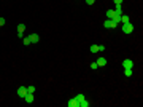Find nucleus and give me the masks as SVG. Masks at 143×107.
<instances>
[{"label": "nucleus", "instance_id": "obj_3", "mask_svg": "<svg viewBox=\"0 0 143 107\" xmlns=\"http://www.w3.org/2000/svg\"><path fill=\"white\" fill-rule=\"evenodd\" d=\"M122 67H124V69H132V67H134V61H132V59H124V61H122Z\"/></svg>", "mask_w": 143, "mask_h": 107}, {"label": "nucleus", "instance_id": "obj_18", "mask_svg": "<svg viewBox=\"0 0 143 107\" xmlns=\"http://www.w3.org/2000/svg\"><path fill=\"white\" fill-rule=\"evenodd\" d=\"M27 91H29V93H35V86H34V85L27 86Z\"/></svg>", "mask_w": 143, "mask_h": 107}, {"label": "nucleus", "instance_id": "obj_10", "mask_svg": "<svg viewBox=\"0 0 143 107\" xmlns=\"http://www.w3.org/2000/svg\"><path fill=\"white\" fill-rule=\"evenodd\" d=\"M126 23H130L127 15H121V24H126Z\"/></svg>", "mask_w": 143, "mask_h": 107}, {"label": "nucleus", "instance_id": "obj_14", "mask_svg": "<svg viewBox=\"0 0 143 107\" xmlns=\"http://www.w3.org/2000/svg\"><path fill=\"white\" fill-rule=\"evenodd\" d=\"M99 51V45H92L91 46V53H97Z\"/></svg>", "mask_w": 143, "mask_h": 107}, {"label": "nucleus", "instance_id": "obj_23", "mask_svg": "<svg viewBox=\"0 0 143 107\" xmlns=\"http://www.w3.org/2000/svg\"><path fill=\"white\" fill-rule=\"evenodd\" d=\"M18 37L19 38H24V32H18Z\"/></svg>", "mask_w": 143, "mask_h": 107}, {"label": "nucleus", "instance_id": "obj_9", "mask_svg": "<svg viewBox=\"0 0 143 107\" xmlns=\"http://www.w3.org/2000/svg\"><path fill=\"white\" fill-rule=\"evenodd\" d=\"M114 15H118V16L122 15V7H121V5H116V7H114Z\"/></svg>", "mask_w": 143, "mask_h": 107}, {"label": "nucleus", "instance_id": "obj_1", "mask_svg": "<svg viewBox=\"0 0 143 107\" xmlns=\"http://www.w3.org/2000/svg\"><path fill=\"white\" fill-rule=\"evenodd\" d=\"M122 32H124V34H132V32H134V26H132L130 23L122 24Z\"/></svg>", "mask_w": 143, "mask_h": 107}, {"label": "nucleus", "instance_id": "obj_2", "mask_svg": "<svg viewBox=\"0 0 143 107\" xmlns=\"http://www.w3.org/2000/svg\"><path fill=\"white\" fill-rule=\"evenodd\" d=\"M16 93H18V96H19V98H22V99H24V98H26V94H27L29 91H27V88H26V86H19Z\"/></svg>", "mask_w": 143, "mask_h": 107}, {"label": "nucleus", "instance_id": "obj_19", "mask_svg": "<svg viewBox=\"0 0 143 107\" xmlns=\"http://www.w3.org/2000/svg\"><path fill=\"white\" fill-rule=\"evenodd\" d=\"M97 67H99V66H97V62H92V64H91V69H97Z\"/></svg>", "mask_w": 143, "mask_h": 107}, {"label": "nucleus", "instance_id": "obj_11", "mask_svg": "<svg viewBox=\"0 0 143 107\" xmlns=\"http://www.w3.org/2000/svg\"><path fill=\"white\" fill-rule=\"evenodd\" d=\"M114 18V10H108L107 11V19H113Z\"/></svg>", "mask_w": 143, "mask_h": 107}, {"label": "nucleus", "instance_id": "obj_17", "mask_svg": "<svg viewBox=\"0 0 143 107\" xmlns=\"http://www.w3.org/2000/svg\"><path fill=\"white\" fill-rule=\"evenodd\" d=\"M24 29H26L24 24H18V32H24Z\"/></svg>", "mask_w": 143, "mask_h": 107}, {"label": "nucleus", "instance_id": "obj_15", "mask_svg": "<svg viewBox=\"0 0 143 107\" xmlns=\"http://www.w3.org/2000/svg\"><path fill=\"white\" fill-rule=\"evenodd\" d=\"M124 75L126 77H132V69H124Z\"/></svg>", "mask_w": 143, "mask_h": 107}, {"label": "nucleus", "instance_id": "obj_21", "mask_svg": "<svg viewBox=\"0 0 143 107\" xmlns=\"http://www.w3.org/2000/svg\"><path fill=\"white\" fill-rule=\"evenodd\" d=\"M94 2H95V0H86V3H87V5H94Z\"/></svg>", "mask_w": 143, "mask_h": 107}, {"label": "nucleus", "instance_id": "obj_12", "mask_svg": "<svg viewBox=\"0 0 143 107\" xmlns=\"http://www.w3.org/2000/svg\"><path fill=\"white\" fill-rule=\"evenodd\" d=\"M79 107H89V101H87V99H83L81 102H79Z\"/></svg>", "mask_w": 143, "mask_h": 107}, {"label": "nucleus", "instance_id": "obj_7", "mask_svg": "<svg viewBox=\"0 0 143 107\" xmlns=\"http://www.w3.org/2000/svg\"><path fill=\"white\" fill-rule=\"evenodd\" d=\"M24 99H26V102H27V104H32V102H34V93H27Z\"/></svg>", "mask_w": 143, "mask_h": 107}, {"label": "nucleus", "instance_id": "obj_16", "mask_svg": "<svg viewBox=\"0 0 143 107\" xmlns=\"http://www.w3.org/2000/svg\"><path fill=\"white\" fill-rule=\"evenodd\" d=\"M22 43H24L26 46H27V45H30V38H29V37H24V38H22Z\"/></svg>", "mask_w": 143, "mask_h": 107}, {"label": "nucleus", "instance_id": "obj_20", "mask_svg": "<svg viewBox=\"0 0 143 107\" xmlns=\"http://www.w3.org/2000/svg\"><path fill=\"white\" fill-rule=\"evenodd\" d=\"M5 26V18H0V27Z\"/></svg>", "mask_w": 143, "mask_h": 107}, {"label": "nucleus", "instance_id": "obj_13", "mask_svg": "<svg viewBox=\"0 0 143 107\" xmlns=\"http://www.w3.org/2000/svg\"><path fill=\"white\" fill-rule=\"evenodd\" d=\"M75 99L78 101V102H81V101L86 99V98H84V94H76V96H75Z\"/></svg>", "mask_w": 143, "mask_h": 107}, {"label": "nucleus", "instance_id": "obj_6", "mask_svg": "<svg viewBox=\"0 0 143 107\" xmlns=\"http://www.w3.org/2000/svg\"><path fill=\"white\" fill-rule=\"evenodd\" d=\"M29 38H30V43H38V42H40V37H38V34H30Z\"/></svg>", "mask_w": 143, "mask_h": 107}, {"label": "nucleus", "instance_id": "obj_8", "mask_svg": "<svg viewBox=\"0 0 143 107\" xmlns=\"http://www.w3.org/2000/svg\"><path fill=\"white\" fill-rule=\"evenodd\" d=\"M95 62H97L99 67H103V66H107V59H105V58H99Z\"/></svg>", "mask_w": 143, "mask_h": 107}, {"label": "nucleus", "instance_id": "obj_4", "mask_svg": "<svg viewBox=\"0 0 143 107\" xmlns=\"http://www.w3.org/2000/svg\"><path fill=\"white\" fill-rule=\"evenodd\" d=\"M103 27H107V29H114V27H116V24H114L111 19H105V23H103Z\"/></svg>", "mask_w": 143, "mask_h": 107}, {"label": "nucleus", "instance_id": "obj_22", "mask_svg": "<svg viewBox=\"0 0 143 107\" xmlns=\"http://www.w3.org/2000/svg\"><path fill=\"white\" fill-rule=\"evenodd\" d=\"M113 2H114V5H121L122 3V0H113Z\"/></svg>", "mask_w": 143, "mask_h": 107}, {"label": "nucleus", "instance_id": "obj_5", "mask_svg": "<svg viewBox=\"0 0 143 107\" xmlns=\"http://www.w3.org/2000/svg\"><path fill=\"white\" fill-rule=\"evenodd\" d=\"M67 106H68V107H79V102L75 99V98H72V99H68Z\"/></svg>", "mask_w": 143, "mask_h": 107}]
</instances>
